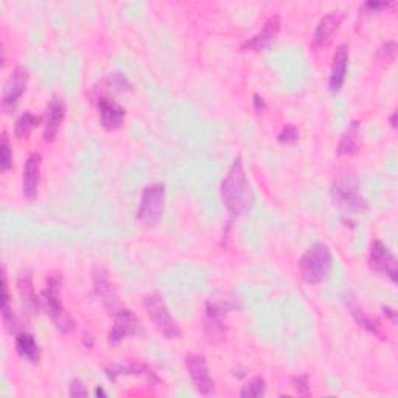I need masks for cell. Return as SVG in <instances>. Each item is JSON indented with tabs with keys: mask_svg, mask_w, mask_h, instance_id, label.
<instances>
[{
	"mask_svg": "<svg viewBox=\"0 0 398 398\" xmlns=\"http://www.w3.org/2000/svg\"><path fill=\"white\" fill-rule=\"evenodd\" d=\"M221 199L232 217L244 215L254 204V191L240 157L234 160L226 178L221 182Z\"/></svg>",
	"mask_w": 398,
	"mask_h": 398,
	"instance_id": "1",
	"label": "cell"
},
{
	"mask_svg": "<svg viewBox=\"0 0 398 398\" xmlns=\"http://www.w3.org/2000/svg\"><path fill=\"white\" fill-rule=\"evenodd\" d=\"M330 196L333 203L347 213L358 215V213H366L369 210V204L359 193V181L354 171L342 173L333 181Z\"/></svg>",
	"mask_w": 398,
	"mask_h": 398,
	"instance_id": "2",
	"label": "cell"
},
{
	"mask_svg": "<svg viewBox=\"0 0 398 398\" xmlns=\"http://www.w3.org/2000/svg\"><path fill=\"white\" fill-rule=\"evenodd\" d=\"M333 255L330 248L324 243H316L305 252L298 260V270L305 283L308 285H318L327 279L332 270Z\"/></svg>",
	"mask_w": 398,
	"mask_h": 398,
	"instance_id": "3",
	"label": "cell"
},
{
	"mask_svg": "<svg viewBox=\"0 0 398 398\" xmlns=\"http://www.w3.org/2000/svg\"><path fill=\"white\" fill-rule=\"evenodd\" d=\"M59 287H61V279L50 277L47 282V288L42 291L40 301L44 311L47 313V316L53 320V324L56 325L58 330L63 333H68L75 327V322L71 315L66 311L63 302H61Z\"/></svg>",
	"mask_w": 398,
	"mask_h": 398,
	"instance_id": "4",
	"label": "cell"
},
{
	"mask_svg": "<svg viewBox=\"0 0 398 398\" xmlns=\"http://www.w3.org/2000/svg\"><path fill=\"white\" fill-rule=\"evenodd\" d=\"M143 307L147 311L148 318L151 319L159 333H162L167 339L181 338L182 330L178 322L171 318L170 310L164 302V298L159 294H150L143 298Z\"/></svg>",
	"mask_w": 398,
	"mask_h": 398,
	"instance_id": "5",
	"label": "cell"
},
{
	"mask_svg": "<svg viewBox=\"0 0 398 398\" xmlns=\"http://www.w3.org/2000/svg\"><path fill=\"white\" fill-rule=\"evenodd\" d=\"M165 209V186L164 183H151L145 187L140 196V205L137 210L139 218L145 226H156L162 219Z\"/></svg>",
	"mask_w": 398,
	"mask_h": 398,
	"instance_id": "6",
	"label": "cell"
},
{
	"mask_svg": "<svg viewBox=\"0 0 398 398\" xmlns=\"http://www.w3.org/2000/svg\"><path fill=\"white\" fill-rule=\"evenodd\" d=\"M231 310V303L227 298L213 297L205 305V318H204V333L210 344H218L226 338V325L224 316Z\"/></svg>",
	"mask_w": 398,
	"mask_h": 398,
	"instance_id": "7",
	"label": "cell"
},
{
	"mask_svg": "<svg viewBox=\"0 0 398 398\" xmlns=\"http://www.w3.org/2000/svg\"><path fill=\"white\" fill-rule=\"evenodd\" d=\"M369 267L373 272L385 275L392 283H397V258L386 244L380 240H375L370 244Z\"/></svg>",
	"mask_w": 398,
	"mask_h": 398,
	"instance_id": "8",
	"label": "cell"
},
{
	"mask_svg": "<svg viewBox=\"0 0 398 398\" xmlns=\"http://www.w3.org/2000/svg\"><path fill=\"white\" fill-rule=\"evenodd\" d=\"M186 366L198 392L204 397L215 395V381L210 377V370L205 358L196 354L188 355L186 356Z\"/></svg>",
	"mask_w": 398,
	"mask_h": 398,
	"instance_id": "9",
	"label": "cell"
},
{
	"mask_svg": "<svg viewBox=\"0 0 398 398\" xmlns=\"http://www.w3.org/2000/svg\"><path fill=\"white\" fill-rule=\"evenodd\" d=\"M140 320L131 310L123 308L114 313V324L108 333V339L111 346H119L121 341L131 336L139 334Z\"/></svg>",
	"mask_w": 398,
	"mask_h": 398,
	"instance_id": "10",
	"label": "cell"
},
{
	"mask_svg": "<svg viewBox=\"0 0 398 398\" xmlns=\"http://www.w3.org/2000/svg\"><path fill=\"white\" fill-rule=\"evenodd\" d=\"M27 84H28V71L24 66H18L13 71L8 81L5 83L4 94H2L4 112L10 114L16 109L19 100L25 94Z\"/></svg>",
	"mask_w": 398,
	"mask_h": 398,
	"instance_id": "11",
	"label": "cell"
},
{
	"mask_svg": "<svg viewBox=\"0 0 398 398\" xmlns=\"http://www.w3.org/2000/svg\"><path fill=\"white\" fill-rule=\"evenodd\" d=\"M280 25H282L280 16L279 14H274V16H271L266 20V24L258 33L251 36L249 40H246L241 44L240 52L241 53H257V52H262L267 49L275 40H277Z\"/></svg>",
	"mask_w": 398,
	"mask_h": 398,
	"instance_id": "12",
	"label": "cell"
},
{
	"mask_svg": "<svg viewBox=\"0 0 398 398\" xmlns=\"http://www.w3.org/2000/svg\"><path fill=\"white\" fill-rule=\"evenodd\" d=\"M344 19L342 11H332L319 20V24L313 35V47L318 50L327 49L332 44L334 35L338 33Z\"/></svg>",
	"mask_w": 398,
	"mask_h": 398,
	"instance_id": "13",
	"label": "cell"
},
{
	"mask_svg": "<svg viewBox=\"0 0 398 398\" xmlns=\"http://www.w3.org/2000/svg\"><path fill=\"white\" fill-rule=\"evenodd\" d=\"M97 109L102 119V125L106 131H116L121 128L126 117V109L119 104L116 100L109 97H98L97 98Z\"/></svg>",
	"mask_w": 398,
	"mask_h": 398,
	"instance_id": "14",
	"label": "cell"
},
{
	"mask_svg": "<svg viewBox=\"0 0 398 398\" xmlns=\"http://www.w3.org/2000/svg\"><path fill=\"white\" fill-rule=\"evenodd\" d=\"M66 103L59 98H52L45 111L44 117V139L45 142H53L59 131L61 125L66 119Z\"/></svg>",
	"mask_w": 398,
	"mask_h": 398,
	"instance_id": "15",
	"label": "cell"
},
{
	"mask_svg": "<svg viewBox=\"0 0 398 398\" xmlns=\"http://www.w3.org/2000/svg\"><path fill=\"white\" fill-rule=\"evenodd\" d=\"M41 162L40 152L30 155L24 165V176H22V191L27 199H33L37 195V186L41 181Z\"/></svg>",
	"mask_w": 398,
	"mask_h": 398,
	"instance_id": "16",
	"label": "cell"
},
{
	"mask_svg": "<svg viewBox=\"0 0 398 398\" xmlns=\"http://www.w3.org/2000/svg\"><path fill=\"white\" fill-rule=\"evenodd\" d=\"M347 68H349V47L346 44L339 45L334 52L333 56V64H332V72H330V80H328V86H330L332 92H339L344 86L347 76Z\"/></svg>",
	"mask_w": 398,
	"mask_h": 398,
	"instance_id": "17",
	"label": "cell"
},
{
	"mask_svg": "<svg viewBox=\"0 0 398 398\" xmlns=\"http://www.w3.org/2000/svg\"><path fill=\"white\" fill-rule=\"evenodd\" d=\"M346 303H347V308L350 310V315L354 316V319L356 320L359 325H361L363 328H366V330L369 332V333H373V334L380 336V338H382L381 322H380L377 318L367 315V313L361 307H359L355 296L349 294L346 297Z\"/></svg>",
	"mask_w": 398,
	"mask_h": 398,
	"instance_id": "18",
	"label": "cell"
},
{
	"mask_svg": "<svg viewBox=\"0 0 398 398\" xmlns=\"http://www.w3.org/2000/svg\"><path fill=\"white\" fill-rule=\"evenodd\" d=\"M18 289H19V296H20V301H22V305H24V308L30 313L37 311V308H40V305H41V301L37 298V294L33 287V279H32V274H30V271H24L19 274Z\"/></svg>",
	"mask_w": 398,
	"mask_h": 398,
	"instance_id": "19",
	"label": "cell"
},
{
	"mask_svg": "<svg viewBox=\"0 0 398 398\" xmlns=\"http://www.w3.org/2000/svg\"><path fill=\"white\" fill-rule=\"evenodd\" d=\"M94 285L97 289V294L103 298L106 308L111 310V313H116L119 301H117L116 289H114V285L111 283L108 274H106L103 270H97L94 272Z\"/></svg>",
	"mask_w": 398,
	"mask_h": 398,
	"instance_id": "20",
	"label": "cell"
},
{
	"mask_svg": "<svg viewBox=\"0 0 398 398\" xmlns=\"http://www.w3.org/2000/svg\"><path fill=\"white\" fill-rule=\"evenodd\" d=\"M359 143H361V129H359V121L354 120L341 135L336 152L339 156H355L359 151Z\"/></svg>",
	"mask_w": 398,
	"mask_h": 398,
	"instance_id": "21",
	"label": "cell"
},
{
	"mask_svg": "<svg viewBox=\"0 0 398 398\" xmlns=\"http://www.w3.org/2000/svg\"><path fill=\"white\" fill-rule=\"evenodd\" d=\"M2 319L4 325L10 333H16L19 328V320L18 316L13 311V303H11V296L8 289V280H6V272L4 270L2 272Z\"/></svg>",
	"mask_w": 398,
	"mask_h": 398,
	"instance_id": "22",
	"label": "cell"
},
{
	"mask_svg": "<svg viewBox=\"0 0 398 398\" xmlns=\"http://www.w3.org/2000/svg\"><path fill=\"white\" fill-rule=\"evenodd\" d=\"M16 351L20 358L33 364L40 361L41 358L40 344L35 339V336L30 333H19L16 336Z\"/></svg>",
	"mask_w": 398,
	"mask_h": 398,
	"instance_id": "23",
	"label": "cell"
},
{
	"mask_svg": "<svg viewBox=\"0 0 398 398\" xmlns=\"http://www.w3.org/2000/svg\"><path fill=\"white\" fill-rule=\"evenodd\" d=\"M106 375L111 381H117L119 377L123 375H147V377H155L147 366L135 364V363H116L106 367Z\"/></svg>",
	"mask_w": 398,
	"mask_h": 398,
	"instance_id": "24",
	"label": "cell"
},
{
	"mask_svg": "<svg viewBox=\"0 0 398 398\" xmlns=\"http://www.w3.org/2000/svg\"><path fill=\"white\" fill-rule=\"evenodd\" d=\"M100 92H116V94H125V92L131 90V83L126 78L123 73H111L109 76L100 83V88H95Z\"/></svg>",
	"mask_w": 398,
	"mask_h": 398,
	"instance_id": "25",
	"label": "cell"
},
{
	"mask_svg": "<svg viewBox=\"0 0 398 398\" xmlns=\"http://www.w3.org/2000/svg\"><path fill=\"white\" fill-rule=\"evenodd\" d=\"M41 119L36 117L33 112L25 111L22 116L16 120V125H14V134L19 139H25V137L30 135V133L33 131V129L40 125Z\"/></svg>",
	"mask_w": 398,
	"mask_h": 398,
	"instance_id": "26",
	"label": "cell"
},
{
	"mask_svg": "<svg viewBox=\"0 0 398 398\" xmlns=\"http://www.w3.org/2000/svg\"><path fill=\"white\" fill-rule=\"evenodd\" d=\"M266 394V382L262 377H254L243 386L240 397L241 398H258Z\"/></svg>",
	"mask_w": 398,
	"mask_h": 398,
	"instance_id": "27",
	"label": "cell"
},
{
	"mask_svg": "<svg viewBox=\"0 0 398 398\" xmlns=\"http://www.w3.org/2000/svg\"><path fill=\"white\" fill-rule=\"evenodd\" d=\"M0 168H2L4 173L13 168V150L6 131L2 133V140H0Z\"/></svg>",
	"mask_w": 398,
	"mask_h": 398,
	"instance_id": "28",
	"label": "cell"
},
{
	"mask_svg": "<svg viewBox=\"0 0 398 398\" xmlns=\"http://www.w3.org/2000/svg\"><path fill=\"white\" fill-rule=\"evenodd\" d=\"M279 142L280 143H285V145H293L298 140V131L294 125H287L285 128L282 129L280 134H279Z\"/></svg>",
	"mask_w": 398,
	"mask_h": 398,
	"instance_id": "29",
	"label": "cell"
},
{
	"mask_svg": "<svg viewBox=\"0 0 398 398\" xmlns=\"http://www.w3.org/2000/svg\"><path fill=\"white\" fill-rule=\"evenodd\" d=\"M68 395H71L72 398H84L89 395V392H88L86 386L83 385V381L72 380L71 386H68Z\"/></svg>",
	"mask_w": 398,
	"mask_h": 398,
	"instance_id": "30",
	"label": "cell"
},
{
	"mask_svg": "<svg viewBox=\"0 0 398 398\" xmlns=\"http://www.w3.org/2000/svg\"><path fill=\"white\" fill-rule=\"evenodd\" d=\"M397 53V44L395 41H386L381 44V47L378 49V56L382 59H394Z\"/></svg>",
	"mask_w": 398,
	"mask_h": 398,
	"instance_id": "31",
	"label": "cell"
},
{
	"mask_svg": "<svg viewBox=\"0 0 398 398\" xmlns=\"http://www.w3.org/2000/svg\"><path fill=\"white\" fill-rule=\"evenodd\" d=\"M293 382H294V387H296L298 395H303V397L310 395V386H308L307 375H301V377H296L293 380Z\"/></svg>",
	"mask_w": 398,
	"mask_h": 398,
	"instance_id": "32",
	"label": "cell"
},
{
	"mask_svg": "<svg viewBox=\"0 0 398 398\" xmlns=\"http://www.w3.org/2000/svg\"><path fill=\"white\" fill-rule=\"evenodd\" d=\"M394 5V4H389V2H366L364 4V8H369L372 11H378L381 8H387V6Z\"/></svg>",
	"mask_w": 398,
	"mask_h": 398,
	"instance_id": "33",
	"label": "cell"
},
{
	"mask_svg": "<svg viewBox=\"0 0 398 398\" xmlns=\"http://www.w3.org/2000/svg\"><path fill=\"white\" fill-rule=\"evenodd\" d=\"M382 311H385V315L390 319V322L395 324L397 322V311L390 307H382Z\"/></svg>",
	"mask_w": 398,
	"mask_h": 398,
	"instance_id": "34",
	"label": "cell"
},
{
	"mask_svg": "<svg viewBox=\"0 0 398 398\" xmlns=\"http://www.w3.org/2000/svg\"><path fill=\"white\" fill-rule=\"evenodd\" d=\"M255 109L257 111H262V109H265V102H263V98H260L258 95H255Z\"/></svg>",
	"mask_w": 398,
	"mask_h": 398,
	"instance_id": "35",
	"label": "cell"
},
{
	"mask_svg": "<svg viewBox=\"0 0 398 398\" xmlns=\"http://www.w3.org/2000/svg\"><path fill=\"white\" fill-rule=\"evenodd\" d=\"M83 344H84V346H88L89 349L94 346V338H92V334H89V338H84Z\"/></svg>",
	"mask_w": 398,
	"mask_h": 398,
	"instance_id": "36",
	"label": "cell"
},
{
	"mask_svg": "<svg viewBox=\"0 0 398 398\" xmlns=\"http://www.w3.org/2000/svg\"><path fill=\"white\" fill-rule=\"evenodd\" d=\"M389 121H390V125H392V128H397V112H392V116H390Z\"/></svg>",
	"mask_w": 398,
	"mask_h": 398,
	"instance_id": "37",
	"label": "cell"
},
{
	"mask_svg": "<svg viewBox=\"0 0 398 398\" xmlns=\"http://www.w3.org/2000/svg\"><path fill=\"white\" fill-rule=\"evenodd\" d=\"M95 395H97V397H100V395L106 397V392L103 390V387H97V389H95Z\"/></svg>",
	"mask_w": 398,
	"mask_h": 398,
	"instance_id": "38",
	"label": "cell"
}]
</instances>
